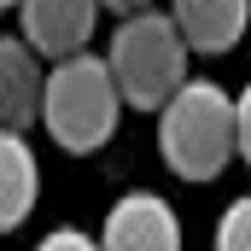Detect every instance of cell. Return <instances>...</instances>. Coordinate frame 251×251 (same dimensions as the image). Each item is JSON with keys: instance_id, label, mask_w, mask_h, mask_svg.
<instances>
[{"instance_id": "obj_1", "label": "cell", "mask_w": 251, "mask_h": 251, "mask_svg": "<svg viewBox=\"0 0 251 251\" xmlns=\"http://www.w3.org/2000/svg\"><path fill=\"white\" fill-rule=\"evenodd\" d=\"M105 59H111V76H117V88H123L128 111H152V117H158V111L193 82L187 76L193 41L181 35L176 12H158V6L128 12L123 24L111 29Z\"/></svg>"}, {"instance_id": "obj_2", "label": "cell", "mask_w": 251, "mask_h": 251, "mask_svg": "<svg viewBox=\"0 0 251 251\" xmlns=\"http://www.w3.org/2000/svg\"><path fill=\"white\" fill-rule=\"evenodd\" d=\"M158 158L181 181H216L240 158V105L216 82H187L158 111Z\"/></svg>"}, {"instance_id": "obj_3", "label": "cell", "mask_w": 251, "mask_h": 251, "mask_svg": "<svg viewBox=\"0 0 251 251\" xmlns=\"http://www.w3.org/2000/svg\"><path fill=\"white\" fill-rule=\"evenodd\" d=\"M123 88L111 76V59H94V53H70V59H53L47 70V105H41V128L59 140L64 152H100L111 134H117V117H123Z\"/></svg>"}, {"instance_id": "obj_4", "label": "cell", "mask_w": 251, "mask_h": 251, "mask_svg": "<svg viewBox=\"0 0 251 251\" xmlns=\"http://www.w3.org/2000/svg\"><path fill=\"white\" fill-rule=\"evenodd\" d=\"M100 12H105V0H18V6H12L18 35H24L41 59H70V53H88Z\"/></svg>"}, {"instance_id": "obj_5", "label": "cell", "mask_w": 251, "mask_h": 251, "mask_svg": "<svg viewBox=\"0 0 251 251\" xmlns=\"http://www.w3.org/2000/svg\"><path fill=\"white\" fill-rule=\"evenodd\" d=\"M100 246L105 251H181L176 204L158 193H123L100 222Z\"/></svg>"}, {"instance_id": "obj_6", "label": "cell", "mask_w": 251, "mask_h": 251, "mask_svg": "<svg viewBox=\"0 0 251 251\" xmlns=\"http://www.w3.org/2000/svg\"><path fill=\"white\" fill-rule=\"evenodd\" d=\"M47 70H53V64H41V53H35L24 35H12V41L0 47V117H6V128L24 134L29 123H41Z\"/></svg>"}, {"instance_id": "obj_7", "label": "cell", "mask_w": 251, "mask_h": 251, "mask_svg": "<svg viewBox=\"0 0 251 251\" xmlns=\"http://www.w3.org/2000/svg\"><path fill=\"white\" fill-rule=\"evenodd\" d=\"M181 35L193 41V53H228L240 47L251 24V0H170Z\"/></svg>"}, {"instance_id": "obj_8", "label": "cell", "mask_w": 251, "mask_h": 251, "mask_svg": "<svg viewBox=\"0 0 251 251\" xmlns=\"http://www.w3.org/2000/svg\"><path fill=\"white\" fill-rule=\"evenodd\" d=\"M35 199H41L35 152H29V140H24L18 128H6V140H0V228H6V234L24 228V216L35 210Z\"/></svg>"}, {"instance_id": "obj_9", "label": "cell", "mask_w": 251, "mask_h": 251, "mask_svg": "<svg viewBox=\"0 0 251 251\" xmlns=\"http://www.w3.org/2000/svg\"><path fill=\"white\" fill-rule=\"evenodd\" d=\"M210 246H216V251H251V193H246V199H234V204L222 210Z\"/></svg>"}, {"instance_id": "obj_10", "label": "cell", "mask_w": 251, "mask_h": 251, "mask_svg": "<svg viewBox=\"0 0 251 251\" xmlns=\"http://www.w3.org/2000/svg\"><path fill=\"white\" fill-rule=\"evenodd\" d=\"M35 251H105V246H100L94 234H82V228H53Z\"/></svg>"}, {"instance_id": "obj_11", "label": "cell", "mask_w": 251, "mask_h": 251, "mask_svg": "<svg viewBox=\"0 0 251 251\" xmlns=\"http://www.w3.org/2000/svg\"><path fill=\"white\" fill-rule=\"evenodd\" d=\"M234 105H240V158L251 164V82L234 94Z\"/></svg>"}, {"instance_id": "obj_12", "label": "cell", "mask_w": 251, "mask_h": 251, "mask_svg": "<svg viewBox=\"0 0 251 251\" xmlns=\"http://www.w3.org/2000/svg\"><path fill=\"white\" fill-rule=\"evenodd\" d=\"M152 0H105V12H117V18H128V12H146Z\"/></svg>"}, {"instance_id": "obj_13", "label": "cell", "mask_w": 251, "mask_h": 251, "mask_svg": "<svg viewBox=\"0 0 251 251\" xmlns=\"http://www.w3.org/2000/svg\"><path fill=\"white\" fill-rule=\"evenodd\" d=\"M0 6H6V12H12V6H18V0H0Z\"/></svg>"}]
</instances>
